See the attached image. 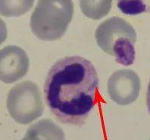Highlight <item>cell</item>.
<instances>
[{
    "label": "cell",
    "mask_w": 150,
    "mask_h": 140,
    "mask_svg": "<svg viewBox=\"0 0 150 140\" xmlns=\"http://www.w3.org/2000/svg\"><path fill=\"white\" fill-rule=\"evenodd\" d=\"M99 76L93 63L81 56L57 61L48 72L45 99L63 124L81 125L96 103Z\"/></svg>",
    "instance_id": "cell-1"
},
{
    "label": "cell",
    "mask_w": 150,
    "mask_h": 140,
    "mask_svg": "<svg viewBox=\"0 0 150 140\" xmlns=\"http://www.w3.org/2000/svg\"><path fill=\"white\" fill-rule=\"evenodd\" d=\"M97 44L104 52L125 66L134 64L137 33L133 26L119 17H112L99 24L96 30Z\"/></svg>",
    "instance_id": "cell-2"
},
{
    "label": "cell",
    "mask_w": 150,
    "mask_h": 140,
    "mask_svg": "<svg viewBox=\"0 0 150 140\" xmlns=\"http://www.w3.org/2000/svg\"><path fill=\"white\" fill-rule=\"evenodd\" d=\"M73 15L72 0H39L30 18V29L42 41H55L64 36Z\"/></svg>",
    "instance_id": "cell-3"
},
{
    "label": "cell",
    "mask_w": 150,
    "mask_h": 140,
    "mask_svg": "<svg viewBox=\"0 0 150 140\" xmlns=\"http://www.w3.org/2000/svg\"><path fill=\"white\" fill-rule=\"evenodd\" d=\"M7 108L17 123L28 124L42 115L43 105L40 89L31 81H24L14 87L7 97Z\"/></svg>",
    "instance_id": "cell-4"
},
{
    "label": "cell",
    "mask_w": 150,
    "mask_h": 140,
    "mask_svg": "<svg viewBox=\"0 0 150 140\" xmlns=\"http://www.w3.org/2000/svg\"><path fill=\"white\" fill-rule=\"evenodd\" d=\"M140 80L132 70L121 69L114 72L108 82V93L112 101L120 105H127L137 99Z\"/></svg>",
    "instance_id": "cell-5"
},
{
    "label": "cell",
    "mask_w": 150,
    "mask_h": 140,
    "mask_svg": "<svg viewBox=\"0 0 150 140\" xmlns=\"http://www.w3.org/2000/svg\"><path fill=\"white\" fill-rule=\"evenodd\" d=\"M29 58L24 49L8 46L0 50V81L5 83L16 82L28 73Z\"/></svg>",
    "instance_id": "cell-6"
},
{
    "label": "cell",
    "mask_w": 150,
    "mask_h": 140,
    "mask_svg": "<svg viewBox=\"0 0 150 140\" xmlns=\"http://www.w3.org/2000/svg\"><path fill=\"white\" fill-rule=\"evenodd\" d=\"M21 140H65L59 126L48 119L41 120L30 127Z\"/></svg>",
    "instance_id": "cell-7"
},
{
    "label": "cell",
    "mask_w": 150,
    "mask_h": 140,
    "mask_svg": "<svg viewBox=\"0 0 150 140\" xmlns=\"http://www.w3.org/2000/svg\"><path fill=\"white\" fill-rule=\"evenodd\" d=\"M79 2L83 14L93 20L106 16L112 6V0H79Z\"/></svg>",
    "instance_id": "cell-8"
},
{
    "label": "cell",
    "mask_w": 150,
    "mask_h": 140,
    "mask_svg": "<svg viewBox=\"0 0 150 140\" xmlns=\"http://www.w3.org/2000/svg\"><path fill=\"white\" fill-rule=\"evenodd\" d=\"M34 0H0V15L6 18L20 17L33 7Z\"/></svg>",
    "instance_id": "cell-9"
},
{
    "label": "cell",
    "mask_w": 150,
    "mask_h": 140,
    "mask_svg": "<svg viewBox=\"0 0 150 140\" xmlns=\"http://www.w3.org/2000/svg\"><path fill=\"white\" fill-rule=\"evenodd\" d=\"M117 7L127 15H137L146 12V6L142 0H119Z\"/></svg>",
    "instance_id": "cell-10"
},
{
    "label": "cell",
    "mask_w": 150,
    "mask_h": 140,
    "mask_svg": "<svg viewBox=\"0 0 150 140\" xmlns=\"http://www.w3.org/2000/svg\"><path fill=\"white\" fill-rule=\"evenodd\" d=\"M7 28H6V23L0 18V45L5 42V40L7 38Z\"/></svg>",
    "instance_id": "cell-11"
},
{
    "label": "cell",
    "mask_w": 150,
    "mask_h": 140,
    "mask_svg": "<svg viewBox=\"0 0 150 140\" xmlns=\"http://www.w3.org/2000/svg\"><path fill=\"white\" fill-rule=\"evenodd\" d=\"M146 105H147V107H148L149 112V114H150V80H149V83L148 89H147Z\"/></svg>",
    "instance_id": "cell-12"
},
{
    "label": "cell",
    "mask_w": 150,
    "mask_h": 140,
    "mask_svg": "<svg viewBox=\"0 0 150 140\" xmlns=\"http://www.w3.org/2000/svg\"><path fill=\"white\" fill-rule=\"evenodd\" d=\"M146 6V12L150 14V0H142Z\"/></svg>",
    "instance_id": "cell-13"
},
{
    "label": "cell",
    "mask_w": 150,
    "mask_h": 140,
    "mask_svg": "<svg viewBox=\"0 0 150 140\" xmlns=\"http://www.w3.org/2000/svg\"><path fill=\"white\" fill-rule=\"evenodd\" d=\"M149 140H150V139H149Z\"/></svg>",
    "instance_id": "cell-14"
}]
</instances>
